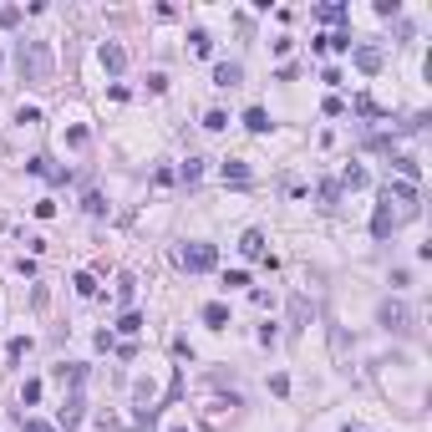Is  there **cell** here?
Segmentation results:
<instances>
[{"label":"cell","mask_w":432,"mask_h":432,"mask_svg":"<svg viewBox=\"0 0 432 432\" xmlns=\"http://www.w3.org/2000/svg\"><path fill=\"white\" fill-rule=\"evenodd\" d=\"M51 67H56V61H51L46 41H15V72L26 77L31 86H46L51 81Z\"/></svg>","instance_id":"1"},{"label":"cell","mask_w":432,"mask_h":432,"mask_svg":"<svg viewBox=\"0 0 432 432\" xmlns=\"http://www.w3.org/2000/svg\"><path fill=\"white\" fill-rule=\"evenodd\" d=\"M381 199H386V204H397V219H412V214L422 209L417 183H386V188H381Z\"/></svg>","instance_id":"2"},{"label":"cell","mask_w":432,"mask_h":432,"mask_svg":"<svg viewBox=\"0 0 432 432\" xmlns=\"http://www.w3.org/2000/svg\"><path fill=\"white\" fill-rule=\"evenodd\" d=\"M178 265L188 275H209L214 265H219V249H214V244H188V249H178Z\"/></svg>","instance_id":"3"},{"label":"cell","mask_w":432,"mask_h":432,"mask_svg":"<svg viewBox=\"0 0 432 432\" xmlns=\"http://www.w3.org/2000/svg\"><path fill=\"white\" fill-rule=\"evenodd\" d=\"M377 320H381L392 336H407V331H412V310H407L402 300H381V306H377Z\"/></svg>","instance_id":"4"},{"label":"cell","mask_w":432,"mask_h":432,"mask_svg":"<svg viewBox=\"0 0 432 432\" xmlns=\"http://www.w3.org/2000/svg\"><path fill=\"white\" fill-rule=\"evenodd\" d=\"M81 417H86V397H81V392H72L67 402H61V412H56V427H61V432H77V427H81Z\"/></svg>","instance_id":"5"},{"label":"cell","mask_w":432,"mask_h":432,"mask_svg":"<svg viewBox=\"0 0 432 432\" xmlns=\"http://www.w3.org/2000/svg\"><path fill=\"white\" fill-rule=\"evenodd\" d=\"M97 61H102V72H107V77H122V72H127V51L117 46V41H102Z\"/></svg>","instance_id":"6"},{"label":"cell","mask_w":432,"mask_h":432,"mask_svg":"<svg viewBox=\"0 0 432 432\" xmlns=\"http://www.w3.org/2000/svg\"><path fill=\"white\" fill-rule=\"evenodd\" d=\"M397 224H402V219L392 214V204L381 199V204H377V214H372V234H377V240H392V234H397Z\"/></svg>","instance_id":"7"},{"label":"cell","mask_w":432,"mask_h":432,"mask_svg":"<svg viewBox=\"0 0 432 432\" xmlns=\"http://www.w3.org/2000/svg\"><path fill=\"white\" fill-rule=\"evenodd\" d=\"M310 315H315V310H310V300H306V295H290V331H306V326H310Z\"/></svg>","instance_id":"8"},{"label":"cell","mask_w":432,"mask_h":432,"mask_svg":"<svg viewBox=\"0 0 432 432\" xmlns=\"http://www.w3.org/2000/svg\"><path fill=\"white\" fill-rule=\"evenodd\" d=\"M240 81H244L240 61H219V67H214V86H240Z\"/></svg>","instance_id":"9"},{"label":"cell","mask_w":432,"mask_h":432,"mask_svg":"<svg viewBox=\"0 0 432 432\" xmlns=\"http://www.w3.org/2000/svg\"><path fill=\"white\" fill-rule=\"evenodd\" d=\"M56 381H67L72 392H81V381H86V366H81V361H61V366H56Z\"/></svg>","instance_id":"10"},{"label":"cell","mask_w":432,"mask_h":432,"mask_svg":"<svg viewBox=\"0 0 432 432\" xmlns=\"http://www.w3.org/2000/svg\"><path fill=\"white\" fill-rule=\"evenodd\" d=\"M240 254H244V259H265V234H259V229H244V234H240Z\"/></svg>","instance_id":"11"},{"label":"cell","mask_w":432,"mask_h":432,"mask_svg":"<svg viewBox=\"0 0 432 432\" xmlns=\"http://www.w3.org/2000/svg\"><path fill=\"white\" fill-rule=\"evenodd\" d=\"M351 56H356V67H361L366 77H377V72H381V51H377V46H356Z\"/></svg>","instance_id":"12"},{"label":"cell","mask_w":432,"mask_h":432,"mask_svg":"<svg viewBox=\"0 0 432 432\" xmlns=\"http://www.w3.org/2000/svg\"><path fill=\"white\" fill-rule=\"evenodd\" d=\"M204 326H214V331L229 326V306H224V300H209V306H204Z\"/></svg>","instance_id":"13"},{"label":"cell","mask_w":432,"mask_h":432,"mask_svg":"<svg viewBox=\"0 0 432 432\" xmlns=\"http://www.w3.org/2000/svg\"><path fill=\"white\" fill-rule=\"evenodd\" d=\"M244 127H249V133H270V112H265V107H249V112H244Z\"/></svg>","instance_id":"14"},{"label":"cell","mask_w":432,"mask_h":432,"mask_svg":"<svg viewBox=\"0 0 432 432\" xmlns=\"http://www.w3.org/2000/svg\"><path fill=\"white\" fill-rule=\"evenodd\" d=\"M188 46H193V56H214V36H209V31H193Z\"/></svg>","instance_id":"15"},{"label":"cell","mask_w":432,"mask_h":432,"mask_svg":"<svg viewBox=\"0 0 432 432\" xmlns=\"http://www.w3.org/2000/svg\"><path fill=\"white\" fill-rule=\"evenodd\" d=\"M117 331H122V336H138V331H143V315H138V310H122V315H117Z\"/></svg>","instance_id":"16"},{"label":"cell","mask_w":432,"mask_h":432,"mask_svg":"<svg viewBox=\"0 0 432 432\" xmlns=\"http://www.w3.org/2000/svg\"><path fill=\"white\" fill-rule=\"evenodd\" d=\"M366 183H372V178H366V168H346L341 173V188H366Z\"/></svg>","instance_id":"17"},{"label":"cell","mask_w":432,"mask_h":432,"mask_svg":"<svg viewBox=\"0 0 432 432\" xmlns=\"http://www.w3.org/2000/svg\"><path fill=\"white\" fill-rule=\"evenodd\" d=\"M204 127H209V133H224V127H229V112H219V107L204 112Z\"/></svg>","instance_id":"18"},{"label":"cell","mask_w":432,"mask_h":432,"mask_svg":"<svg viewBox=\"0 0 432 432\" xmlns=\"http://www.w3.org/2000/svg\"><path fill=\"white\" fill-rule=\"evenodd\" d=\"M204 178V158H188L183 163V183H199Z\"/></svg>","instance_id":"19"},{"label":"cell","mask_w":432,"mask_h":432,"mask_svg":"<svg viewBox=\"0 0 432 432\" xmlns=\"http://www.w3.org/2000/svg\"><path fill=\"white\" fill-rule=\"evenodd\" d=\"M26 351H31V341H26V336H15V341L6 346V361H20V356H26Z\"/></svg>","instance_id":"20"},{"label":"cell","mask_w":432,"mask_h":432,"mask_svg":"<svg viewBox=\"0 0 432 432\" xmlns=\"http://www.w3.org/2000/svg\"><path fill=\"white\" fill-rule=\"evenodd\" d=\"M224 178H234V183H249V168H244V163H224Z\"/></svg>","instance_id":"21"},{"label":"cell","mask_w":432,"mask_h":432,"mask_svg":"<svg viewBox=\"0 0 432 432\" xmlns=\"http://www.w3.org/2000/svg\"><path fill=\"white\" fill-rule=\"evenodd\" d=\"M336 199H341V183H320V204L336 209Z\"/></svg>","instance_id":"22"},{"label":"cell","mask_w":432,"mask_h":432,"mask_svg":"<svg viewBox=\"0 0 432 432\" xmlns=\"http://www.w3.org/2000/svg\"><path fill=\"white\" fill-rule=\"evenodd\" d=\"M72 285H77V290H81V295H97V280H92V275H86V270H81V275H77V280H72Z\"/></svg>","instance_id":"23"},{"label":"cell","mask_w":432,"mask_h":432,"mask_svg":"<svg viewBox=\"0 0 432 432\" xmlns=\"http://www.w3.org/2000/svg\"><path fill=\"white\" fill-rule=\"evenodd\" d=\"M377 15H386V20H397V15H402V6H397V0H377Z\"/></svg>","instance_id":"24"},{"label":"cell","mask_w":432,"mask_h":432,"mask_svg":"<svg viewBox=\"0 0 432 432\" xmlns=\"http://www.w3.org/2000/svg\"><path fill=\"white\" fill-rule=\"evenodd\" d=\"M11 26H20V11H15V6L0 11V31H11Z\"/></svg>","instance_id":"25"},{"label":"cell","mask_w":432,"mask_h":432,"mask_svg":"<svg viewBox=\"0 0 432 432\" xmlns=\"http://www.w3.org/2000/svg\"><path fill=\"white\" fill-rule=\"evenodd\" d=\"M20 402H26V407L41 402V381H26V386H20Z\"/></svg>","instance_id":"26"},{"label":"cell","mask_w":432,"mask_h":432,"mask_svg":"<svg viewBox=\"0 0 432 432\" xmlns=\"http://www.w3.org/2000/svg\"><path fill=\"white\" fill-rule=\"evenodd\" d=\"M224 285H229V290H240V285H249V275H244V270H229V275H224Z\"/></svg>","instance_id":"27"},{"label":"cell","mask_w":432,"mask_h":432,"mask_svg":"<svg viewBox=\"0 0 432 432\" xmlns=\"http://www.w3.org/2000/svg\"><path fill=\"white\" fill-rule=\"evenodd\" d=\"M20 432H56L51 422H36V417H26V422H20Z\"/></svg>","instance_id":"28"},{"label":"cell","mask_w":432,"mask_h":432,"mask_svg":"<svg viewBox=\"0 0 432 432\" xmlns=\"http://www.w3.org/2000/svg\"><path fill=\"white\" fill-rule=\"evenodd\" d=\"M173 432H188V427H173Z\"/></svg>","instance_id":"29"},{"label":"cell","mask_w":432,"mask_h":432,"mask_svg":"<svg viewBox=\"0 0 432 432\" xmlns=\"http://www.w3.org/2000/svg\"><path fill=\"white\" fill-rule=\"evenodd\" d=\"M346 432H356V427H346Z\"/></svg>","instance_id":"30"}]
</instances>
